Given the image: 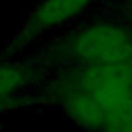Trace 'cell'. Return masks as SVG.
Wrapping results in <instances>:
<instances>
[{
    "instance_id": "1",
    "label": "cell",
    "mask_w": 132,
    "mask_h": 132,
    "mask_svg": "<svg viewBox=\"0 0 132 132\" xmlns=\"http://www.w3.org/2000/svg\"><path fill=\"white\" fill-rule=\"evenodd\" d=\"M59 33L37 56L47 70L70 65H132V22L118 13L79 20Z\"/></svg>"
},
{
    "instance_id": "2",
    "label": "cell",
    "mask_w": 132,
    "mask_h": 132,
    "mask_svg": "<svg viewBox=\"0 0 132 132\" xmlns=\"http://www.w3.org/2000/svg\"><path fill=\"white\" fill-rule=\"evenodd\" d=\"M106 0H39L25 17L8 54L16 57L50 33H59L84 19Z\"/></svg>"
},
{
    "instance_id": "3",
    "label": "cell",
    "mask_w": 132,
    "mask_h": 132,
    "mask_svg": "<svg viewBox=\"0 0 132 132\" xmlns=\"http://www.w3.org/2000/svg\"><path fill=\"white\" fill-rule=\"evenodd\" d=\"M45 67L36 59L31 62L0 61V109L16 107L22 100H34L28 95L30 87H39L45 79Z\"/></svg>"
},
{
    "instance_id": "4",
    "label": "cell",
    "mask_w": 132,
    "mask_h": 132,
    "mask_svg": "<svg viewBox=\"0 0 132 132\" xmlns=\"http://www.w3.org/2000/svg\"><path fill=\"white\" fill-rule=\"evenodd\" d=\"M118 14L132 22V0H123L120 3V13Z\"/></svg>"
},
{
    "instance_id": "5",
    "label": "cell",
    "mask_w": 132,
    "mask_h": 132,
    "mask_svg": "<svg viewBox=\"0 0 132 132\" xmlns=\"http://www.w3.org/2000/svg\"><path fill=\"white\" fill-rule=\"evenodd\" d=\"M0 112H2V109H0Z\"/></svg>"
}]
</instances>
